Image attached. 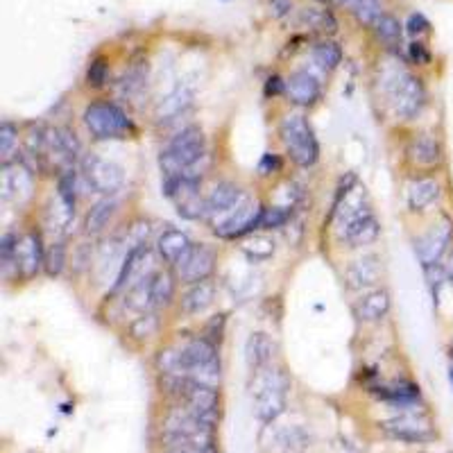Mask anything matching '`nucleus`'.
Masks as SVG:
<instances>
[{"label":"nucleus","mask_w":453,"mask_h":453,"mask_svg":"<svg viewBox=\"0 0 453 453\" xmlns=\"http://www.w3.org/2000/svg\"><path fill=\"white\" fill-rule=\"evenodd\" d=\"M388 96L394 113L399 116L401 121H415L420 116L428 102V93L424 82L417 75L401 73L390 82Z\"/></svg>","instance_id":"5"},{"label":"nucleus","mask_w":453,"mask_h":453,"mask_svg":"<svg viewBox=\"0 0 453 453\" xmlns=\"http://www.w3.org/2000/svg\"><path fill=\"white\" fill-rule=\"evenodd\" d=\"M14 147H18V130L16 125H11L9 121H3V125H0V155H3V166L9 164V157L14 152Z\"/></svg>","instance_id":"30"},{"label":"nucleus","mask_w":453,"mask_h":453,"mask_svg":"<svg viewBox=\"0 0 453 453\" xmlns=\"http://www.w3.org/2000/svg\"><path fill=\"white\" fill-rule=\"evenodd\" d=\"M86 130L98 141H111V138H130L136 134L134 121L127 116L123 107L109 100L91 102L82 113Z\"/></svg>","instance_id":"4"},{"label":"nucleus","mask_w":453,"mask_h":453,"mask_svg":"<svg viewBox=\"0 0 453 453\" xmlns=\"http://www.w3.org/2000/svg\"><path fill=\"white\" fill-rule=\"evenodd\" d=\"M216 301V284L211 279L191 284L181 297V313L184 315H200L206 308H211Z\"/></svg>","instance_id":"18"},{"label":"nucleus","mask_w":453,"mask_h":453,"mask_svg":"<svg viewBox=\"0 0 453 453\" xmlns=\"http://www.w3.org/2000/svg\"><path fill=\"white\" fill-rule=\"evenodd\" d=\"M299 21L304 23L306 28L324 32V34H333L335 30H338V21H335V16L331 14L327 7H306V9H301Z\"/></svg>","instance_id":"27"},{"label":"nucleus","mask_w":453,"mask_h":453,"mask_svg":"<svg viewBox=\"0 0 453 453\" xmlns=\"http://www.w3.org/2000/svg\"><path fill=\"white\" fill-rule=\"evenodd\" d=\"M191 245H193V240L189 238V234L181 229H172V227L166 229L157 240L159 257L164 259V263H168V265H175L181 259V254Z\"/></svg>","instance_id":"21"},{"label":"nucleus","mask_w":453,"mask_h":453,"mask_svg":"<svg viewBox=\"0 0 453 453\" xmlns=\"http://www.w3.org/2000/svg\"><path fill=\"white\" fill-rule=\"evenodd\" d=\"M408 55H410L413 64H417V66L431 64V50H428L422 41H413V43L408 45Z\"/></svg>","instance_id":"37"},{"label":"nucleus","mask_w":453,"mask_h":453,"mask_svg":"<svg viewBox=\"0 0 453 453\" xmlns=\"http://www.w3.org/2000/svg\"><path fill=\"white\" fill-rule=\"evenodd\" d=\"M109 82V64L104 57H96L91 60L89 68H86V84L91 89H102Z\"/></svg>","instance_id":"31"},{"label":"nucleus","mask_w":453,"mask_h":453,"mask_svg":"<svg viewBox=\"0 0 453 453\" xmlns=\"http://www.w3.org/2000/svg\"><path fill=\"white\" fill-rule=\"evenodd\" d=\"M381 428L390 437L401 440V442H410V444L433 442V440L437 437L435 428L431 426V422H428V417H426L424 410L401 413L399 417H392V420L383 422Z\"/></svg>","instance_id":"7"},{"label":"nucleus","mask_w":453,"mask_h":453,"mask_svg":"<svg viewBox=\"0 0 453 453\" xmlns=\"http://www.w3.org/2000/svg\"><path fill=\"white\" fill-rule=\"evenodd\" d=\"M279 136L286 145L288 157L301 168H311L320 159L318 136L304 113H288L279 123Z\"/></svg>","instance_id":"3"},{"label":"nucleus","mask_w":453,"mask_h":453,"mask_svg":"<svg viewBox=\"0 0 453 453\" xmlns=\"http://www.w3.org/2000/svg\"><path fill=\"white\" fill-rule=\"evenodd\" d=\"M383 265L376 254H365V257L352 261L345 270V281L349 290H365L381 281Z\"/></svg>","instance_id":"13"},{"label":"nucleus","mask_w":453,"mask_h":453,"mask_svg":"<svg viewBox=\"0 0 453 453\" xmlns=\"http://www.w3.org/2000/svg\"><path fill=\"white\" fill-rule=\"evenodd\" d=\"M223 333H225V315H216L213 320H208L206 329H204V338H208L213 345H218L223 340Z\"/></svg>","instance_id":"36"},{"label":"nucleus","mask_w":453,"mask_h":453,"mask_svg":"<svg viewBox=\"0 0 453 453\" xmlns=\"http://www.w3.org/2000/svg\"><path fill=\"white\" fill-rule=\"evenodd\" d=\"M381 234V225L376 216L369 211V208H356V211H349L347 218L342 220V229L340 236L349 247H363V245H371Z\"/></svg>","instance_id":"10"},{"label":"nucleus","mask_w":453,"mask_h":453,"mask_svg":"<svg viewBox=\"0 0 453 453\" xmlns=\"http://www.w3.org/2000/svg\"><path fill=\"white\" fill-rule=\"evenodd\" d=\"M82 170L91 189L107 197L118 193L125 184V170L118 164L102 159L98 155H86L82 161Z\"/></svg>","instance_id":"9"},{"label":"nucleus","mask_w":453,"mask_h":453,"mask_svg":"<svg viewBox=\"0 0 453 453\" xmlns=\"http://www.w3.org/2000/svg\"><path fill=\"white\" fill-rule=\"evenodd\" d=\"M166 453H191V451H186V449H166Z\"/></svg>","instance_id":"42"},{"label":"nucleus","mask_w":453,"mask_h":453,"mask_svg":"<svg viewBox=\"0 0 453 453\" xmlns=\"http://www.w3.org/2000/svg\"><path fill=\"white\" fill-rule=\"evenodd\" d=\"M449 381H451V388H453V361L449 363Z\"/></svg>","instance_id":"41"},{"label":"nucleus","mask_w":453,"mask_h":453,"mask_svg":"<svg viewBox=\"0 0 453 453\" xmlns=\"http://www.w3.org/2000/svg\"><path fill=\"white\" fill-rule=\"evenodd\" d=\"M354 311H356V318L361 322H367V324L381 322L390 311V293L383 288L369 290V293H365L361 299L356 301Z\"/></svg>","instance_id":"17"},{"label":"nucleus","mask_w":453,"mask_h":453,"mask_svg":"<svg viewBox=\"0 0 453 453\" xmlns=\"http://www.w3.org/2000/svg\"><path fill=\"white\" fill-rule=\"evenodd\" d=\"M175 279L168 270H159L152 276V288H150V308L159 311L170 306L172 297H175Z\"/></svg>","instance_id":"24"},{"label":"nucleus","mask_w":453,"mask_h":453,"mask_svg":"<svg viewBox=\"0 0 453 453\" xmlns=\"http://www.w3.org/2000/svg\"><path fill=\"white\" fill-rule=\"evenodd\" d=\"M116 213H118V202H116L113 197H104V200L96 202L89 208L86 220H84L86 234H91V236L102 234V231L111 225V220L116 218Z\"/></svg>","instance_id":"22"},{"label":"nucleus","mask_w":453,"mask_h":453,"mask_svg":"<svg viewBox=\"0 0 453 453\" xmlns=\"http://www.w3.org/2000/svg\"><path fill=\"white\" fill-rule=\"evenodd\" d=\"M216 250L208 247L206 242H193V245L181 254V259L172 265L175 268V276L181 284H197L204 279H211L216 270Z\"/></svg>","instance_id":"8"},{"label":"nucleus","mask_w":453,"mask_h":453,"mask_svg":"<svg viewBox=\"0 0 453 453\" xmlns=\"http://www.w3.org/2000/svg\"><path fill=\"white\" fill-rule=\"evenodd\" d=\"M290 388V381L284 369L279 367H263L257 369L252 386V397H254V413L261 422L270 424L286 408V394Z\"/></svg>","instance_id":"2"},{"label":"nucleus","mask_w":453,"mask_h":453,"mask_svg":"<svg viewBox=\"0 0 453 453\" xmlns=\"http://www.w3.org/2000/svg\"><path fill=\"white\" fill-rule=\"evenodd\" d=\"M290 216H293V206H265L261 229H279L284 227Z\"/></svg>","instance_id":"32"},{"label":"nucleus","mask_w":453,"mask_h":453,"mask_svg":"<svg viewBox=\"0 0 453 453\" xmlns=\"http://www.w3.org/2000/svg\"><path fill=\"white\" fill-rule=\"evenodd\" d=\"M406 155H408V161L413 166L424 168V170L440 168L444 161L442 143H440L433 134H415L410 138L408 147H406Z\"/></svg>","instance_id":"12"},{"label":"nucleus","mask_w":453,"mask_h":453,"mask_svg":"<svg viewBox=\"0 0 453 453\" xmlns=\"http://www.w3.org/2000/svg\"><path fill=\"white\" fill-rule=\"evenodd\" d=\"M318 3H329V0H318Z\"/></svg>","instance_id":"43"},{"label":"nucleus","mask_w":453,"mask_h":453,"mask_svg":"<svg viewBox=\"0 0 453 453\" xmlns=\"http://www.w3.org/2000/svg\"><path fill=\"white\" fill-rule=\"evenodd\" d=\"M263 211H265V206L259 200H250V197H245L236 208H231L223 223H218L216 234L225 240L245 238V236L254 234L257 229H261Z\"/></svg>","instance_id":"6"},{"label":"nucleus","mask_w":453,"mask_h":453,"mask_svg":"<svg viewBox=\"0 0 453 453\" xmlns=\"http://www.w3.org/2000/svg\"><path fill=\"white\" fill-rule=\"evenodd\" d=\"M191 104H193V91L186 86H179L172 91L166 100H161V104L157 107V118L170 121V118H175V116H179L181 111L189 109Z\"/></svg>","instance_id":"26"},{"label":"nucleus","mask_w":453,"mask_h":453,"mask_svg":"<svg viewBox=\"0 0 453 453\" xmlns=\"http://www.w3.org/2000/svg\"><path fill=\"white\" fill-rule=\"evenodd\" d=\"M286 96L299 107H311L322 96L320 79L308 71H295L286 79Z\"/></svg>","instance_id":"15"},{"label":"nucleus","mask_w":453,"mask_h":453,"mask_svg":"<svg viewBox=\"0 0 453 453\" xmlns=\"http://www.w3.org/2000/svg\"><path fill=\"white\" fill-rule=\"evenodd\" d=\"M45 265V250L43 238L39 231H28L21 236L18 242V270L26 279H32Z\"/></svg>","instance_id":"14"},{"label":"nucleus","mask_w":453,"mask_h":453,"mask_svg":"<svg viewBox=\"0 0 453 453\" xmlns=\"http://www.w3.org/2000/svg\"><path fill=\"white\" fill-rule=\"evenodd\" d=\"M45 272H48V276H60L62 270L66 268V247L64 242H52V245L45 250Z\"/></svg>","instance_id":"29"},{"label":"nucleus","mask_w":453,"mask_h":453,"mask_svg":"<svg viewBox=\"0 0 453 453\" xmlns=\"http://www.w3.org/2000/svg\"><path fill=\"white\" fill-rule=\"evenodd\" d=\"M313 62H315L322 71H335L342 62V48L335 41H320L315 48H313Z\"/></svg>","instance_id":"28"},{"label":"nucleus","mask_w":453,"mask_h":453,"mask_svg":"<svg viewBox=\"0 0 453 453\" xmlns=\"http://www.w3.org/2000/svg\"><path fill=\"white\" fill-rule=\"evenodd\" d=\"M159 331V318L155 313H143L141 318L132 322V335L138 340H147L150 335H157Z\"/></svg>","instance_id":"33"},{"label":"nucleus","mask_w":453,"mask_h":453,"mask_svg":"<svg viewBox=\"0 0 453 453\" xmlns=\"http://www.w3.org/2000/svg\"><path fill=\"white\" fill-rule=\"evenodd\" d=\"M428 30H431V23H428V18L422 11H413L408 21H406V32H408L410 37H420V34H426Z\"/></svg>","instance_id":"34"},{"label":"nucleus","mask_w":453,"mask_h":453,"mask_svg":"<svg viewBox=\"0 0 453 453\" xmlns=\"http://www.w3.org/2000/svg\"><path fill=\"white\" fill-rule=\"evenodd\" d=\"M274 342L268 333H252L247 342H245V363L252 371H257V369H263V367H268L272 363V356H274Z\"/></svg>","instance_id":"19"},{"label":"nucleus","mask_w":453,"mask_h":453,"mask_svg":"<svg viewBox=\"0 0 453 453\" xmlns=\"http://www.w3.org/2000/svg\"><path fill=\"white\" fill-rule=\"evenodd\" d=\"M440 195H442V186H440L437 179L420 177L408 186V195L406 197H408L410 211H426L428 206L440 200Z\"/></svg>","instance_id":"20"},{"label":"nucleus","mask_w":453,"mask_h":453,"mask_svg":"<svg viewBox=\"0 0 453 453\" xmlns=\"http://www.w3.org/2000/svg\"><path fill=\"white\" fill-rule=\"evenodd\" d=\"M204 157H206V136L197 125H191L161 150L159 166L164 177H177L200 164Z\"/></svg>","instance_id":"1"},{"label":"nucleus","mask_w":453,"mask_h":453,"mask_svg":"<svg viewBox=\"0 0 453 453\" xmlns=\"http://www.w3.org/2000/svg\"><path fill=\"white\" fill-rule=\"evenodd\" d=\"M245 195L234 181H220L213 186V191L204 197V216H220L229 213L231 208H236Z\"/></svg>","instance_id":"16"},{"label":"nucleus","mask_w":453,"mask_h":453,"mask_svg":"<svg viewBox=\"0 0 453 453\" xmlns=\"http://www.w3.org/2000/svg\"><path fill=\"white\" fill-rule=\"evenodd\" d=\"M268 7L274 18H286L295 9V0H268Z\"/></svg>","instance_id":"38"},{"label":"nucleus","mask_w":453,"mask_h":453,"mask_svg":"<svg viewBox=\"0 0 453 453\" xmlns=\"http://www.w3.org/2000/svg\"><path fill=\"white\" fill-rule=\"evenodd\" d=\"M453 223L449 218H444L442 223H435L426 234L417 242V257H420L422 265H435L442 263V257H447V252L453 247Z\"/></svg>","instance_id":"11"},{"label":"nucleus","mask_w":453,"mask_h":453,"mask_svg":"<svg viewBox=\"0 0 453 453\" xmlns=\"http://www.w3.org/2000/svg\"><path fill=\"white\" fill-rule=\"evenodd\" d=\"M281 170V159L274 152H265L259 161V175L261 177H272L274 172Z\"/></svg>","instance_id":"35"},{"label":"nucleus","mask_w":453,"mask_h":453,"mask_svg":"<svg viewBox=\"0 0 453 453\" xmlns=\"http://www.w3.org/2000/svg\"><path fill=\"white\" fill-rule=\"evenodd\" d=\"M11 195L16 200L32 195V175L23 166H14V170L9 166H3V197L9 200Z\"/></svg>","instance_id":"23"},{"label":"nucleus","mask_w":453,"mask_h":453,"mask_svg":"<svg viewBox=\"0 0 453 453\" xmlns=\"http://www.w3.org/2000/svg\"><path fill=\"white\" fill-rule=\"evenodd\" d=\"M442 268H444V274H447V281L453 286V247L447 252V259L442 263Z\"/></svg>","instance_id":"40"},{"label":"nucleus","mask_w":453,"mask_h":453,"mask_svg":"<svg viewBox=\"0 0 453 453\" xmlns=\"http://www.w3.org/2000/svg\"><path fill=\"white\" fill-rule=\"evenodd\" d=\"M371 28H374V34L381 43H386L388 48H399L401 39H403V26L399 23V18H394L392 14H381L374 18L371 23Z\"/></svg>","instance_id":"25"},{"label":"nucleus","mask_w":453,"mask_h":453,"mask_svg":"<svg viewBox=\"0 0 453 453\" xmlns=\"http://www.w3.org/2000/svg\"><path fill=\"white\" fill-rule=\"evenodd\" d=\"M265 93H268V96H279V93H286V82H281V77H279V75H272L268 79V84H265Z\"/></svg>","instance_id":"39"}]
</instances>
